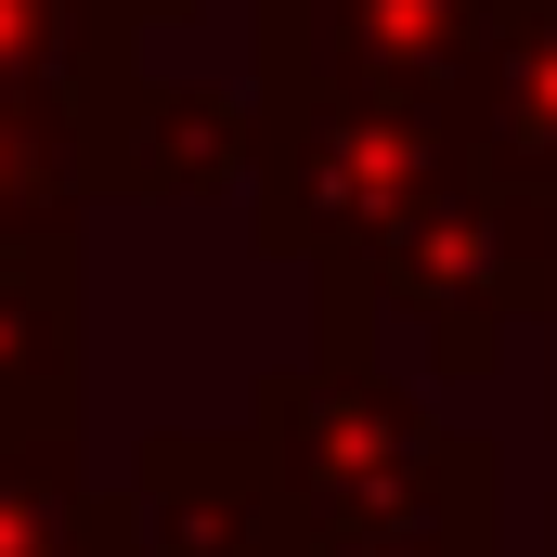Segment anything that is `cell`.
<instances>
[{"label":"cell","mask_w":557,"mask_h":557,"mask_svg":"<svg viewBox=\"0 0 557 557\" xmlns=\"http://www.w3.org/2000/svg\"><path fill=\"white\" fill-rule=\"evenodd\" d=\"M260 143H247V234L298 260L311 285V350L324 363H376V298L363 260L376 234L428 195V169L467 143L454 91H389V78H311L260 65Z\"/></svg>","instance_id":"6da1fadb"},{"label":"cell","mask_w":557,"mask_h":557,"mask_svg":"<svg viewBox=\"0 0 557 557\" xmlns=\"http://www.w3.org/2000/svg\"><path fill=\"white\" fill-rule=\"evenodd\" d=\"M298 532H403V519H506V454L428 416L389 363H273L247 389Z\"/></svg>","instance_id":"7a4b0ae2"},{"label":"cell","mask_w":557,"mask_h":557,"mask_svg":"<svg viewBox=\"0 0 557 557\" xmlns=\"http://www.w3.org/2000/svg\"><path fill=\"white\" fill-rule=\"evenodd\" d=\"M545 285H557V195L519 182L506 156H480V143H454L428 169V195L363 260L376 324H416V350L441 376H493L506 337L545 324Z\"/></svg>","instance_id":"3957f363"},{"label":"cell","mask_w":557,"mask_h":557,"mask_svg":"<svg viewBox=\"0 0 557 557\" xmlns=\"http://www.w3.org/2000/svg\"><path fill=\"white\" fill-rule=\"evenodd\" d=\"M78 131H91V208L104 195H247L260 91L247 78H182L143 52H78Z\"/></svg>","instance_id":"277c9868"},{"label":"cell","mask_w":557,"mask_h":557,"mask_svg":"<svg viewBox=\"0 0 557 557\" xmlns=\"http://www.w3.org/2000/svg\"><path fill=\"white\" fill-rule=\"evenodd\" d=\"M131 532L143 557H298V506H285L260 428H143L131 454Z\"/></svg>","instance_id":"5b68a950"},{"label":"cell","mask_w":557,"mask_h":557,"mask_svg":"<svg viewBox=\"0 0 557 557\" xmlns=\"http://www.w3.org/2000/svg\"><path fill=\"white\" fill-rule=\"evenodd\" d=\"M91 403V260L78 234H0V441H78Z\"/></svg>","instance_id":"8992f818"},{"label":"cell","mask_w":557,"mask_h":557,"mask_svg":"<svg viewBox=\"0 0 557 557\" xmlns=\"http://www.w3.org/2000/svg\"><path fill=\"white\" fill-rule=\"evenodd\" d=\"M493 0H260V65L311 78H389V91H467Z\"/></svg>","instance_id":"52a82bcc"},{"label":"cell","mask_w":557,"mask_h":557,"mask_svg":"<svg viewBox=\"0 0 557 557\" xmlns=\"http://www.w3.org/2000/svg\"><path fill=\"white\" fill-rule=\"evenodd\" d=\"M454 117H467L480 156H506L519 182H545V195H557V0H493Z\"/></svg>","instance_id":"ba28073f"},{"label":"cell","mask_w":557,"mask_h":557,"mask_svg":"<svg viewBox=\"0 0 557 557\" xmlns=\"http://www.w3.org/2000/svg\"><path fill=\"white\" fill-rule=\"evenodd\" d=\"M0 557H143L131 493L78 467V441H0Z\"/></svg>","instance_id":"9c48e42d"},{"label":"cell","mask_w":557,"mask_h":557,"mask_svg":"<svg viewBox=\"0 0 557 557\" xmlns=\"http://www.w3.org/2000/svg\"><path fill=\"white\" fill-rule=\"evenodd\" d=\"M78 221H91L78 78H0V234H78Z\"/></svg>","instance_id":"30bf717a"},{"label":"cell","mask_w":557,"mask_h":557,"mask_svg":"<svg viewBox=\"0 0 557 557\" xmlns=\"http://www.w3.org/2000/svg\"><path fill=\"white\" fill-rule=\"evenodd\" d=\"M298 557H506V519H403V532H298Z\"/></svg>","instance_id":"8fae6325"},{"label":"cell","mask_w":557,"mask_h":557,"mask_svg":"<svg viewBox=\"0 0 557 557\" xmlns=\"http://www.w3.org/2000/svg\"><path fill=\"white\" fill-rule=\"evenodd\" d=\"M78 0H0V78H78Z\"/></svg>","instance_id":"7c38bea8"},{"label":"cell","mask_w":557,"mask_h":557,"mask_svg":"<svg viewBox=\"0 0 557 557\" xmlns=\"http://www.w3.org/2000/svg\"><path fill=\"white\" fill-rule=\"evenodd\" d=\"M195 13H208V0H78V39H91V52H143L156 26H195Z\"/></svg>","instance_id":"4fadbf2b"},{"label":"cell","mask_w":557,"mask_h":557,"mask_svg":"<svg viewBox=\"0 0 557 557\" xmlns=\"http://www.w3.org/2000/svg\"><path fill=\"white\" fill-rule=\"evenodd\" d=\"M545 416H557V285H545Z\"/></svg>","instance_id":"5bb4252c"},{"label":"cell","mask_w":557,"mask_h":557,"mask_svg":"<svg viewBox=\"0 0 557 557\" xmlns=\"http://www.w3.org/2000/svg\"><path fill=\"white\" fill-rule=\"evenodd\" d=\"M545 557H557V506H545Z\"/></svg>","instance_id":"9a60e30c"}]
</instances>
